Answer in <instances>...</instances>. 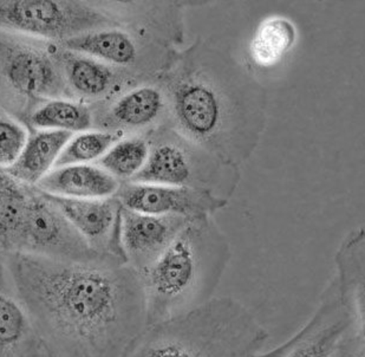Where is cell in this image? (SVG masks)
<instances>
[{
  "mask_svg": "<svg viewBox=\"0 0 365 357\" xmlns=\"http://www.w3.org/2000/svg\"><path fill=\"white\" fill-rule=\"evenodd\" d=\"M7 268L46 357H123L147 328L141 277L121 258L10 252Z\"/></svg>",
  "mask_w": 365,
  "mask_h": 357,
  "instance_id": "6da1fadb",
  "label": "cell"
},
{
  "mask_svg": "<svg viewBox=\"0 0 365 357\" xmlns=\"http://www.w3.org/2000/svg\"><path fill=\"white\" fill-rule=\"evenodd\" d=\"M159 79L176 131L235 169L251 156L265 124V94L230 52L197 39L176 51Z\"/></svg>",
  "mask_w": 365,
  "mask_h": 357,
  "instance_id": "7a4b0ae2",
  "label": "cell"
},
{
  "mask_svg": "<svg viewBox=\"0 0 365 357\" xmlns=\"http://www.w3.org/2000/svg\"><path fill=\"white\" fill-rule=\"evenodd\" d=\"M231 257L227 238L212 216L190 218L159 259L140 272L147 326L210 302Z\"/></svg>",
  "mask_w": 365,
  "mask_h": 357,
  "instance_id": "3957f363",
  "label": "cell"
},
{
  "mask_svg": "<svg viewBox=\"0 0 365 357\" xmlns=\"http://www.w3.org/2000/svg\"><path fill=\"white\" fill-rule=\"evenodd\" d=\"M269 337L244 303L214 297L190 313L147 326L123 357H255Z\"/></svg>",
  "mask_w": 365,
  "mask_h": 357,
  "instance_id": "277c9868",
  "label": "cell"
},
{
  "mask_svg": "<svg viewBox=\"0 0 365 357\" xmlns=\"http://www.w3.org/2000/svg\"><path fill=\"white\" fill-rule=\"evenodd\" d=\"M163 9V1L0 0V30L59 44L89 32L149 21Z\"/></svg>",
  "mask_w": 365,
  "mask_h": 357,
  "instance_id": "5b68a950",
  "label": "cell"
},
{
  "mask_svg": "<svg viewBox=\"0 0 365 357\" xmlns=\"http://www.w3.org/2000/svg\"><path fill=\"white\" fill-rule=\"evenodd\" d=\"M145 135L148 161L129 182L200 189L230 201L240 181L239 169L226 165L172 124Z\"/></svg>",
  "mask_w": 365,
  "mask_h": 357,
  "instance_id": "8992f818",
  "label": "cell"
},
{
  "mask_svg": "<svg viewBox=\"0 0 365 357\" xmlns=\"http://www.w3.org/2000/svg\"><path fill=\"white\" fill-rule=\"evenodd\" d=\"M58 99L75 100L53 44L44 46L0 30V106L24 124L43 102Z\"/></svg>",
  "mask_w": 365,
  "mask_h": 357,
  "instance_id": "52a82bcc",
  "label": "cell"
},
{
  "mask_svg": "<svg viewBox=\"0 0 365 357\" xmlns=\"http://www.w3.org/2000/svg\"><path fill=\"white\" fill-rule=\"evenodd\" d=\"M17 252L62 261H90L107 257L90 248L58 207L35 186H30L29 191Z\"/></svg>",
  "mask_w": 365,
  "mask_h": 357,
  "instance_id": "ba28073f",
  "label": "cell"
},
{
  "mask_svg": "<svg viewBox=\"0 0 365 357\" xmlns=\"http://www.w3.org/2000/svg\"><path fill=\"white\" fill-rule=\"evenodd\" d=\"M89 106L93 128L101 131L148 134L170 124L168 97L159 79L131 88L107 102Z\"/></svg>",
  "mask_w": 365,
  "mask_h": 357,
  "instance_id": "9c48e42d",
  "label": "cell"
},
{
  "mask_svg": "<svg viewBox=\"0 0 365 357\" xmlns=\"http://www.w3.org/2000/svg\"><path fill=\"white\" fill-rule=\"evenodd\" d=\"M53 54L75 100L84 104L107 102L131 88L150 82L130 70L69 51L56 43Z\"/></svg>",
  "mask_w": 365,
  "mask_h": 357,
  "instance_id": "30bf717a",
  "label": "cell"
},
{
  "mask_svg": "<svg viewBox=\"0 0 365 357\" xmlns=\"http://www.w3.org/2000/svg\"><path fill=\"white\" fill-rule=\"evenodd\" d=\"M116 198L124 208L135 212L186 218L212 216L228 203V200L200 189L138 182H122Z\"/></svg>",
  "mask_w": 365,
  "mask_h": 357,
  "instance_id": "8fae6325",
  "label": "cell"
},
{
  "mask_svg": "<svg viewBox=\"0 0 365 357\" xmlns=\"http://www.w3.org/2000/svg\"><path fill=\"white\" fill-rule=\"evenodd\" d=\"M350 329L351 321L332 278L310 320L280 344V357H332Z\"/></svg>",
  "mask_w": 365,
  "mask_h": 357,
  "instance_id": "7c38bea8",
  "label": "cell"
},
{
  "mask_svg": "<svg viewBox=\"0 0 365 357\" xmlns=\"http://www.w3.org/2000/svg\"><path fill=\"white\" fill-rule=\"evenodd\" d=\"M45 196L58 207L90 248L97 253L124 261L120 243L123 206L116 196L106 199H73L48 193Z\"/></svg>",
  "mask_w": 365,
  "mask_h": 357,
  "instance_id": "4fadbf2b",
  "label": "cell"
},
{
  "mask_svg": "<svg viewBox=\"0 0 365 357\" xmlns=\"http://www.w3.org/2000/svg\"><path fill=\"white\" fill-rule=\"evenodd\" d=\"M190 218L154 216L122 208L120 243L124 261L136 271H145L172 244Z\"/></svg>",
  "mask_w": 365,
  "mask_h": 357,
  "instance_id": "5bb4252c",
  "label": "cell"
},
{
  "mask_svg": "<svg viewBox=\"0 0 365 357\" xmlns=\"http://www.w3.org/2000/svg\"><path fill=\"white\" fill-rule=\"evenodd\" d=\"M334 277L351 331L365 346V227L345 239L336 256Z\"/></svg>",
  "mask_w": 365,
  "mask_h": 357,
  "instance_id": "9a60e30c",
  "label": "cell"
},
{
  "mask_svg": "<svg viewBox=\"0 0 365 357\" xmlns=\"http://www.w3.org/2000/svg\"><path fill=\"white\" fill-rule=\"evenodd\" d=\"M122 182L100 166L71 165L53 169L36 186L52 196L73 199H106L118 194Z\"/></svg>",
  "mask_w": 365,
  "mask_h": 357,
  "instance_id": "2e32d148",
  "label": "cell"
},
{
  "mask_svg": "<svg viewBox=\"0 0 365 357\" xmlns=\"http://www.w3.org/2000/svg\"><path fill=\"white\" fill-rule=\"evenodd\" d=\"M73 136L69 131H32L21 155L5 171L21 183L36 187L55 169L59 155Z\"/></svg>",
  "mask_w": 365,
  "mask_h": 357,
  "instance_id": "e0dca14e",
  "label": "cell"
},
{
  "mask_svg": "<svg viewBox=\"0 0 365 357\" xmlns=\"http://www.w3.org/2000/svg\"><path fill=\"white\" fill-rule=\"evenodd\" d=\"M37 333L26 310L0 286V357H41Z\"/></svg>",
  "mask_w": 365,
  "mask_h": 357,
  "instance_id": "ac0fdd59",
  "label": "cell"
},
{
  "mask_svg": "<svg viewBox=\"0 0 365 357\" xmlns=\"http://www.w3.org/2000/svg\"><path fill=\"white\" fill-rule=\"evenodd\" d=\"M25 126L31 131H59L83 133L93 128V114L89 104L76 100L45 101L36 108Z\"/></svg>",
  "mask_w": 365,
  "mask_h": 357,
  "instance_id": "d6986e66",
  "label": "cell"
},
{
  "mask_svg": "<svg viewBox=\"0 0 365 357\" xmlns=\"http://www.w3.org/2000/svg\"><path fill=\"white\" fill-rule=\"evenodd\" d=\"M30 186L0 169V248L17 252L21 243Z\"/></svg>",
  "mask_w": 365,
  "mask_h": 357,
  "instance_id": "ffe728a7",
  "label": "cell"
},
{
  "mask_svg": "<svg viewBox=\"0 0 365 357\" xmlns=\"http://www.w3.org/2000/svg\"><path fill=\"white\" fill-rule=\"evenodd\" d=\"M296 41V29L283 17L262 21L255 32L250 51L258 66H271L279 62Z\"/></svg>",
  "mask_w": 365,
  "mask_h": 357,
  "instance_id": "44dd1931",
  "label": "cell"
},
{
  "mask_svg": "<svg viewBox=\"0 0 365 357\" xmlns=\"http://www.w3.org/2000/svg\"><path fill=\"white\" fill-rule=\"evenodd\" d=\"M149 144L145 134L128 135L97 161V166L121 182H129L145 169Z\"/></svg>",
  "mask_w": 365,
  "mask_h": 357,
  "instance_id": "7402d4cb",
  "label": "cell"
},
{
  "mask_svg": "<svg viewBox=\"0 0 365 357\" xmlns=\"http://www.w3.org/2000/svg\"><path fill=\"white\" fill-rule=\"evenodd\" d=\"M128 135L116 131H83L73 135L66 148L59 155L55 169L64 166L84 165L88 162L98 161L115 144Z\"/></svg>",
  "mask_w": 365,
  "mask_h": 357,
  "instance_id": "603a6c76",
  "label": "cell"
},
{
  "mask_svg": "<svg viewBox=\"0 0 365 357\" xmlns=\"http://www.w3.org/2000/svg\"><path fill=\"white\" fill-rule=\"evenodd\" d=\"M30 129L0 106V169L14 165L30 136Z\"/></svg>",
  "mask_w": 365,
  "mask_h": 357,
  "instance_id": "cb8c5ba5",
  "label": "cell"
},
{
  "mask_svg": "<svg viewBox=\"0 0 365 357\" xmlns=\"http://www.w3.org/2000/svg\"><path fill=\"white\" fill-rule=\"evenodd\" d=\"M332 357H365L364 343L350 329Z\"/></svg>",
  "mask_w": 365,
  "mask_h": 357,
  "instance_id": "d4e9b609",
  "label": "cell"
}]
</instances>
